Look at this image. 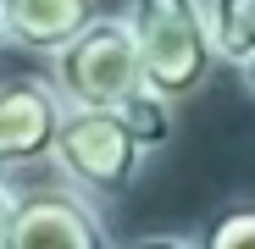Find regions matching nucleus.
Wrapping results in <instances>:
<instances>
[{"instance_id": "7ed1b4c3", "label": "nucleus", "mask_w": 255, "mask_h": 249, "mask_svg": "<svg viewBox=\"0 0 255 249\" xmlns=\"http://www.w3.org/2000/svg\"><path fill=\"white\" fill-rule=\"evenodd\" d=\"M150 155L155 150L128 128L122 111H67L61 133H56V150H50L56 172L78 194H89L95 205L122 199L128 188L139 183V172H144Z\"/></svg>"}, {"instance_id": "20e7f679", "label": "nucleus", "mask_w": 255, "mask_h": 249, "mask_svg": "<svg viewBox=\"0 0 255 249\" xmlns=\"http://www.w3.org/2000/svg\"><path fill=\"white\" fill-rule=\"evenodd\" d=\"M6 249H117V244L100 222V205L61 177V183L17 188Z\"/></svg>"}, {"instance_id": "6e6552de", "label": "nucleus", "mask_w": 255, "mask_h": 249, "mask_svg": "<svg viewBox=\"0 0 255 249\" xmlns=\"http://www.w3.org/2000/svg\"><path fill=\"white\" fill-rule=\"evenodd\" d=\"M194 238H200V249H255V199L222 205Z\"/></svg>"}, {"instance_id": "f03ea898", "label": "nucleus", "mask_w": 255, "mask_h": 249, "mask_svg": "<svg viewBox=\"0 0 255 249\" xmlns=\"http://www.w3.org/2000/svg\"><path fill=\"white\" fill-rule=\"evenodd\" d=\"M50 83L61 89L67 111H117L144 89V56L122 11H100L78 39L50 56Z\"/></svg>"}, {"instance_id": "9b49d317", "label": "nucleus", "mask_w": 255, "mask_h": 249, "mask_svg": "<svg viewBox=\"0 0 255 249\" xmlns=\"http://www.w3.org/2000/svg\"><path fill=\"white\" fill-rule=\"evenodd\" d=\"M11 45V33H6V11H0V50H6Z\"/></svg>"}, {"instance_id": "f257e3e1", "label": "nucleus", "mask_w": 255, "mask_h": 249, "mask_svg": "<svg viewBox=\"0 0 255 249\" xmlns=\"http://www.w3.org/2000/svg\"><path fill=\"white\" fill-rule=\"evenodd\" d=\"M122 17L139 39L144 83L166 100H194L222 67L205 0H122Z\"/></svg>"}, {"instance_id": "0eeeda50", "label": "nucleus", "mask_w": 255, "mask_h": 249, "mask_svg": "<svg viewBox=\"0 0 255 249\" xmlns=\"http://www.w3.org/2000/svg\"><path fill=\"white\" fill-rule=\"evenodd\" d=\"M211 11V39H217L222 67L239 72L244 94L255 100V0H205Z\"/></svg>"}, {"instance_id": "39448f33", "label": "nucleus", "mask_w": 255, "mask_h": 249, "mask_svg": "<svg viewBox=\"0 0 255 249\" xmlns=\"http://www.w3.org/2000/svg\"><path fill=\"white\" fill-rule=\"evenodd\" d=\"M67 100L50 78H0V172L50 161Z\"/></svg>"}, {"instance_id": "1a4fd4ad", "label": "nucleus", "mask_w": 255, "mask_h": 249, "mask_svg": "<svg viewBox=\"0 0 255 249\" xmlns=\"http://www.w3.org/2000/svg\"><path fill=\"white\" fill-rule=\"evenodd\" d=\"M117 249H200V238H189V233H139Z\"/></svg>"}, {"instance_id": "9d476101", "label": "nucleus", "mask_w": 255, "mask_h": 249, "mask_svg": "<svg viewBox=\"0 0 255 249\" xmlns=\"http://www.w3.org/2000/svg\"><path fill=\"white\" fill-rule=\"evenodd\" d=\"M11 205H17V183L0 172V249H6V227H11Z\"/></svg>"}, {"instance_id": "423d86ee", "label": "nucleus", "mask_w": 255, "mask_h": 249, "mask_svg": "<svg viewBox=\"0 0 255 249\" xmlns=\"http://www.w3.org/2000/svg\"><path fill=\"white\" fill-rule=\"evenodd\" d=\"M11 45L28 56H56L100 17V0H0Z\"/></svg>"}]
</instances>
